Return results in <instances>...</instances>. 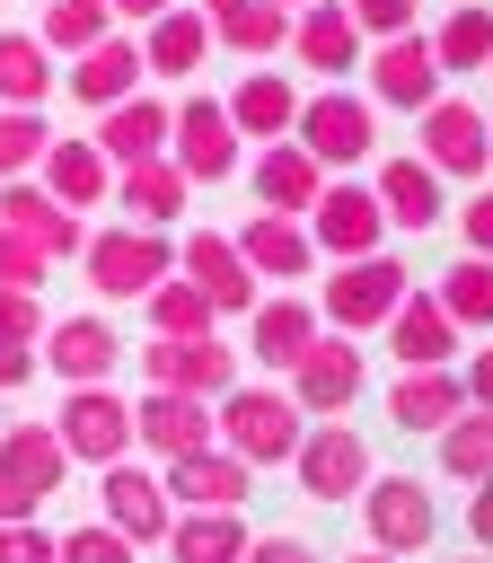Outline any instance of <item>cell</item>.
<instances>
[{"mask_svg": "<svg viewBox=\"0 0 493 563\" xmlns=\"http://www.w3.org/2000/svg\"><path fill=\"white\" fill-rule=\"evenodd\" d=\"M106 35H114V9H106V0H44V18H35V44H44L53 62H70V53L106 44Z\"/></svg>", "mask_w": 493, "mask_h": 563, "instance_id": "obj_39", "label": "cell"}, {"mask_svg": "<svg viewBox=\"0 0 493 563\" xmlns=\"http://www.w3.org/2000/svg\"><path fill=\"white\" fill-rule=\"evenodd\" d=\"M484 132H493V114H484Z\"/></svg>", "mask_w": 493, "mask_h": 563, "instance_id": "obj_58", "label": "cell"}, {"mask_svg": "<svg viewBox=\"0 0 493 563\" xmlns=\"http://www.w3.org/2000/svg\"><path fill=\"white\" fill-rule=\"evenodd\" d=\"M458 238H467V255H493V185H475L458 202Z\"/></svg>", "mask_w": 493, "mask_h": 563, "instance_id": "obj_47", "label": "cell"}, {"mask_svg": "<svg viewBox=\"0 0 493 563\" xmlns=\"http://www.w3.org/2000/svg\"><path fill=\"white\" fill-rule=\"evenodd\" d=\"M132 449H150L158 466L185 457V449H211V405L176 396V387H141L132 396Z\"/></svg>", "mask_w": 493, "mask_h": 563, "instance_id": "obj_18", "label": "cell"}, {"mask_svg": "<svg viewBox=\"0 0 493 563\" xmlns=\"http://www.w3.org/2000/svg\"><path fill=\"white\" fill-rule=\"evenodd\" d=\"M282 378H291V405H299L308 422H343L352 396L370 387V352H352V334H317Z\"/></svg>", "mask_w": 493, "mask_h": 563, "instance_id": "obj_8", "label": "cell"}, {"mask_svg": "<svg viewBox=\"0 0 493 563\" xmlns=\"http://www.w3.org/2000/svg\"><path fill=\"white\" fill-rule=\"evenodd\" d=\"M141 387H176V396H229L238 387V352L220 343V334H185V343H167V334H150L141 343Z\"/></svg>", "mask_w": 493, "mask_h": 563, "instance_id": "obj_11", "label": "cell"}, {"mask_svg": "<svg viewBox=\"0 0 493 563\" xmlns=\"http://www.w3.org/2000/svg\"><path fill=\"white\" fill-rule=\"evenodd\" d=\"M88 141H97L114 167L158 158V150H167V97H158V88H132L123 106H106V114H97V132H88Z\"/></svg>", "mask_w": 493, "mask_h": 563, "instance_id": "obj_32", "label": "cell"}, {"mask_svg": "<svg viewBox=\"0 0 493 563\" xmlns=\"http://www.w3.org/2000/svg\"><path fill=\"white\" fill-rule=\"evenodd\" d=\"M370 194H379V211H387V238L405 229V238H423L431 220H449V202H440V176L405 150V158H379V176H370Z\"/></svg>", "mask_w": 493, "mask_h": 563, "instance_id": "obj_26", "label": "cell"}, {"mask_svg": "<svg viewBox=\"0 0 493 563\" xmlns=\"http://www.w3.org/2000/svg\"><path fill=\"white\" fill-rule=\"evenodd\" d=\"M449 9H458V0H449Z\"/></svg>", "mask_w": 493, "mask_h": 563, "instance_id": "obj_61", "label": "cell"}, {"mask_svg": "<svg viewBox=\"0 0 493 563\" xmlns=\"http://www.w3.org/2000/svg\"><path fill=\"white\" fill-rule=\"evenodd\" d=\"M158 484H167V501H176V510H246L255 466H246V457H229V449L211 440V449L167 457V466H158Z\"/></svg>", "mask_w": 493, "mask_h": 563, "instance_id": "obj_16", "label": "cell"}, {"mask_svg": "<svg viewBox=\"0 0 493 563\" xmlns=\"http://www.w3.org/2000/svg\"><path fill=\"white\" fill-rule=\"evenodd\" d=\"M229 246H238V264H246L255 282H273V290L317 273V246H308V229H299V220H282V211H255V220H246Z\"/></svg>", "mask_w": 493, "mask_h": 563, "instance_id": "obj_24", "label": "cell"}, {"mask_svg": "<svg viewBox=\"0 0 493 563\" xmlns=\"http://www.w3.org/2000/svg\"><path fill=\"white\" fill-rule=\"evenodd\" d=\"M9 563H62V537H53L44 519H26V528H9Z\"/></svg>", "mask_w": 493, "mask_h": 563, "instance_id": "obj_48", "label": "cell"}, {"mask_svg": "<svg viewBox=\"0 0 493 563\" xmlns=\"http://www.w3.org/2000/svg\"><path fill=\"white\" fill-rule=\"evenodd\" d=\"M97 519H106L114 537H132V545H158V537H167V519H176V501H167L158 466L114 457V466H97Z\"/></svg>", "mask_w": 493, "mask_h": 563, "instance_id": "obj_12", "label": "cell"}, {"mask_svg": "<svg viewBox=\"0 0 493 563\" xmlns=\"http://www.w3.org/2000/svg\"><path fill=\"white\" fill-rule=\"evenodd\" d=\"M220 106H229L238 141H255V150H264V141H291V123H299V88H291L282 70H246Z\"/></svg>", "mask_w": 493, "mask_h": 563, "instance_id": "obj_31", "label": "cell"}, {"mask_svg": "<svg viewBox=\"0 0 493 563\" xmlns=\"http://www.w3.org/2000/svg\"><path fill=\"white\" fill-rule=\"evenodd\" d=\"M246 185H255V202H264V211H282V220H308V202L326 194V167H317L299 141H264V150L246 158Z\"/></svg>", "mask_w": 493, "mask_h": 563, "instance_id": "obj_23", "label": "cell"}, {"mask_svg": "<svg viewBox=\"0 0 493 563\" xmlns=\"http://www.w3.org/2000/svg\"><path fill=\"white\" fill-rule=\"evenodd\" d=\"M431 62H440V79H475L484 62H493V0H458L431 35Z\"/></svg>", "mask_w": 493, "mask_h": 563, "instance_id": "obj_35", "label": "cell"}, {"mask_svg": "<svg viewBox=\"0 0 493 563\" xmlns=\"http://www.w3.org/2000/svg\"><path fill=\"white\" fill-rule=\"evenodd\" d=\"M291 53H299V70H317L326 88L343 79V70H361V26L343 18V0H308V9H291Z\"/></svg>", "mask_w": 493, "mask_h": 563, "instance_id": "obj_20", "label": "cell"}, {"mask_svg": "<svg viewBox=\"0 0 493 563\" xmlns=\"http://www.w3.org/2000/svg\"><path fill=\"white\" fill-rule=\"evenodd\" d=\"M141 79H150V70H141V35H132V26H114V35H106V44H88V53H70V70H62V88H70L88 114L123 106Z\"/></svg>", "mask_w": 493, "mask_h": 563, "instance_id": "obj_19", "label": "cell"}, {"mask_svg": "<svg viewBox=\"0 0 493 563\" xmlns=\"http://www.w3.org/2000/svg\"><path fill=\"white\" fill-rule=\"evenodd\" d=\"M0 466L44 501V493H62V466H70V457H62L53 422H9V431H0Z\"/></svg>", "mask_w": 493, "mask_h": 563, "instance_id": "obj_37", "label": "cell"}, {"mask_svg": "<svg viewBox=\"0 0 493 563\" xmlns=\"http://www.w3.org/2000/svg\"><path fill=\"white\" fill-rule=\"evenodd\" d=\"M44 273H53V264H44V255H35L18 229H0V282H9V290H35Z\"/></svg>", "mask_w": 493, "mask_h": 563, "instance_id": "obj_46", "label": "cell"}, {"mask_svg": "<svg viewBox=\"0 0 493 563\" xmlns=\"http://www.w3.org/2000/svg\"><path fill=\"white\" fill-rule=\"evenodd\" d=\"M387 352H396V369H440V361H458V325L440 317V299L431 290H405L396 308H387Z\"/></svg>", "mask_w": 493, "mask_h": 563, "instance_id": "obj_27", "label": "cell"}, {"mask_svg": "<svg viewBox=\"0 0 493 563\" xmlns=\"http://www.w3.org/2000/svg\"><path fill=\"white\" fill-rule=\"evenodd\" d=\"M291 141H299L326 176H352V167L379 150V106H370L361 88H343V79H335V88H308V97H299Z\"/></svg>", "mask_w": 493, "mask_h": 563, "instance_id": "obj_3", "label": "cell"}, {"mask_svg": "<svg viewBox=\"0 0 493 563\" xmlns=\"http://www.w3.org/2000/svg\"><path fill=\"white\" fill-rule=\"evenodd\" d=\"M53 440H62L70 466H114V457H132V396H114V387H62Z\"/></svg>", "mask_w": 493, "mask_h": 563, "instance_id": "obj_9", "label": "cell"}, {"mask_svg": "<svg viewBox=\"0 0 493 563\" xmlns=\"http://www.w3.org/2000/svg\"><path fill=\"white\" fill-rule=\"evenodd\" d=\"M317 334H326V325H317V299H299V290H273V299H255V308H246V352H238V361L291 369V361H299Z\"/></svg>", "mask_w": 493, "mask_h": 563, "instance_id": "obj_21", "label": "cell"}, {"mask_svg": "<svg viewBox=\"0 0 493 563\" xmlns=\"http://www.w3.org/2000/svg\"><path fill=\"white\" fill-rule=\"evenodd\" d=\"M35 361L62 378V387H106L114 378V361H123V334L88 308V317H53L44 325V343H35Z\"/></svg>", "mask_w": 493, "mask_h": 563, "instance_id": "obj_15", "label": "cell"}, {"mask_svg": "<svg viewBox=\"0 0 493 563\" xmlns=\"http://www.w3.org/2000/svg\"><path fill=\"white\" fill-rule=\"evenodd\" d=\"M361 70H370V106H396V114H423L449 79H440V62H431V44H423V26L414 35H379L370 53H361Z\"/></svg>", "mask_w": 493, "mask_h": 563, "instance_id": "obj_14", "label": "cell"}, {"mask_svg": "<svg viewBox=\"0 0 493 563\" xmlns=\"http://www.w3.org/2000/svg\"><path fill=\"white\" fill-rule=\"evenodd\" d=\"M343 563H396V554H379V545H361V554H343Z\"/></svg>", "mask_w": 493, "mask_h": 563, "instance_id": "obj_55", "label": "cell"}, {"mask_svg": "<svg viewBox=\"0 0 493 563\" xmlns=\"http://www.w3.org/2000/svg\"><path fill=\"white\" fill-rule=\"evenodd\" d=\"M0 563H9V528H0Z\"/></svg>", "mask_w": 493, "mask_h": 563, "instance_id": "obj_56", "label": "cell"}, {"mask_svg": "<svg viewBox=\"0 0 493 563\" xmlns=\"http://www.w3.org/2000/svg\"><path fill=\"white\" fill-rule=\"evenodd\" d=\"M53 88H62V62H53L35 35L0 26V106H44Z\"/></svg>", "mask_w": 493, "mask_h": 563, "instance_id": "obj_38", "label": "cell"}, {"mask_svg": "<svg viewBox=\"0 0 493 563\" xmlns=\"http://www.w3.org/2000/svg\"><path fill=\"white\" fill-rule=\"evenodd\" d=\"M246 537H255L246 510H176L158 545H167V563H238Z\"/></svg>", "mask_w": 493, "mask_h": 563, "instance_id": "obj_34", "label": "cell"}, {"mask_svg": "<svg viewBox=\"0 0 493 563\" xmlns=\"http://www.w3.org/2000/svg\"><path fill=\"white\" fill-rule=\"evenodd\" d=\"M202 26H211V53H238V62H273L291 44V9L273 0H202Z\"/></svg>", "mask_w": 493, "mask_h": 563, "instance_id": "obj_28", "label": "cell"}, {"mask_svg": "<svg viewBox=\"0 0 493 563\" xmlns=\"http://www.w3.org/2000/svg\"><path fill=\"white\" fill-rule=\"evenodd\" d=\"M291 475H299L308 501H361V484H370L379 466H370V440H361L352 422H308L299 449H291Z\"/></svg>", "mask_w": 493, "mask_h": 563, "instance_id": "obj_10", "label": "cell"}, {"mask_svg": "<svg viewBox=\"0 0 493 563\" xmlns=\"http://www.w3.org/2000/svg\"><path fill=\"white\" fill-rule=\"evenodd\" d=\"M467 563H484V554H467Z\"/></svg>", "mask_w": 493, "mask_h": 563, "instance_id": "obj_59", "label": "cell"}, {"mask_svg": "<svg viewBox=\"0 0 493 563\" xmlns=\"http://www.w3.org/2000/svg\"><path fill=\"white\" fill-rule=\"evenodd\" d=\"M35 510H44V501H35V493H26V484H18L9 466H0V528H26Z\"/></svg>", "mask_w": 493, "mask_h": 563, "instance_id": "obj_53", "label": "cell"}, {"mask_svg": "<svg viewBox=\"0 0 493 563\" xmlns=\"http://www.w3.org/2000/svg\"><path fill=\"white\" fill-rule=\"evenodd\" d=\"M458 413H467L458 361H440V369H396V387H387V422H396V431H440V422H458Z\"/></svg>", "mask_w": 493, "mask_h": 563, "instance_id": "obj_33", "label": "cell"}, {"mask_svg": "<svg viewBox=\"0 0 493 563\" xmlns=\"http://www.w3.org/2000/svg\"><path fill=\"white\" fill-rule=\"evenodd\" d=\"M431 440H440V475H449V484H484V475H493V413H484V405H467V413L440 422Z\"/></svg>", "mask_w": 493, "mask_h": 563, "instance_id": "obj_41", "label": "cell"}, {"mask_svg": "<svg viewBox=\"0 0 493 563\" xmlns=\"http://www.w3.org/2000/svg\"><path fill=\"white\" fill-rule=\"evenodd\" d=\"M299 229H308L317 264H352V255H379L387 246V211H379V194L361 176H326V194L308 202Z\"/></svg>", "mask_w": 493, "mask_h": 563, "instance_id": "obj_6", "label": "cell"}, {"mask_svg": "<svg viewBox=\"0 0 493 563\" xmlns=\"http://www.w3.org/2000/svg\"><path fill=\"white\" fill-rule=\"evenodd\" d=\"M0 229H18V238H26L35 255H44V264H53V255H79V246H88L79 211H62V202H53V194H44L35 176H9V185H0Z\"/></svg>", "mask_w": 493, "mask_h": 563, "instance_id": "obj_22", "label": "cell"}, {"mask_svg": "<svg viewBox=\"0 0 493 563\" xmlns=\"http://www.w3.org/2000/svg\"><path fill=\"white\" fill-rule=\"evenodd\" d=\"M106 202H123L141 229H176L185 220V202H194V185L176 176V158L158 150V158H132V167H114V194Z\"/></svg>", "mask_w": 493, "mask_h": 563, "instance_id": "obj_30", "label": "cell"}, {"mask_svg": "<svg viewBox=\"0 0 493 563\" xmlns=\"http://www.w3.org/2000/svg\"><path fill=\"white\" fill-rule=\"evenodd\" d=\"M299 431H308V413H299L291 387H273V378H238L229 396H211V440H220L229 457H246V466H291Z\"/></svg>", "mask_w": 493, "mask_h": 563, "instance_id": "obj_1", "label": "cell"}, {"mask_svg": "<svg viewBox=\"0 0 493 563\" xmlns=\"http://www.w3.org/2000/svg\"><path fill=\"white\" fill-rule=\"evenodd\" d=\"M414 132H423L414 158H423L440 185H449V176H475V185H484V167H493V132H484V106H475V97H449V88H440V97L414 114Z\"/></svg>", "mask_w": 493, "mask_h": 563, "instance_id": "obj_7", "label": "cell"}, {"mask_svg": "<svg viewBox=\"0 0 493 563\" xmlns=\"http://www.w3.org/2000/svg\"><path fill=\"white\" fill-rule=\"evenodd\" d=\"M141 317H150V334H167V343H185V334H211V325H220V317H211V299H202L185 273L150 282V290H141Z\"/></svg>", "mask_w": 493, "mask_h": 563, "instance_id": "obj_40", "label": "cell"}, {"mask_svg": "<svg viewBox=\"0 0 493 563\" xmlns=\"http://www.w3.org/2000/svg\"><path fill=\"white\" fill-rule=\"evenodd\" d=\"M106 9H114V26H150V18H167L176 0H106Z\"/></svg>", "mask_w": 493, "mask_h": 563, "instance_id": "obj_54", "label": "cell"}, {"mask_svg": "<svg viewBox=\"0 0 493 563\" xmlns=\"http://www.w3.org/2000/svg\"><path fill=\"white\" fill-rule=\"evenodd\" d=\"M414 290V264L396 255V246H379V255H352V264H335V282L317 290V325L326 334H379L387 325V308Z\"/></svg>", "mask_w": 493, "mask_h": 563, "instance_id": "obj_2", "label": "cell"}, {"mask_svg": "<svg viewBox=\"0 0 493 563\" xmlns=\"http://www.w3.org/2000/svg\"><path fill=\"white\" fill-rule=\"evenodd\" d=\"M79 264H88V290H97V299H141L150 282L176 273V238H167V229H141V220H123V229H88Z\"/></svg>", "mask_w": 493, "mask_h": 563, "instance_id": "obj_5", "label": "cell"}, {"mask_svg": "<svg viewBox=\"0 0 493 563\" xmlns=\"http://www.w3.org/2000/svg\"><path fill=\"white\" fill-rule=\"evenodd\" d=\"M167 158H176V176H185V185H229V176L246 167V141H238L229 106L194 88V97H176V106H167Z\"/></svg>", "mask_w": 493, "mask_h": 563, "instance_id": "obj_4", "label": "cell"}, {"mask_svg": "<svg viewBox=\"0 0 493 563\" xmlns=\"http://www.w3.org/2000/svg\"><path fill=\"white\" fill-rule=\"evenodd\" d=\"M35 369H44V361H35V343H0V396H18Z\"/></svg>", "mask_w": 493, "mask_h": 563, "instance_id": "obj_52", "label": "cell"}, {"mask_svg": "<svg viewBox=\"0 0 493 563\" xmlns=\"http://www.w3.org/2000/svg\"><path fill=\"white\" fill-rule=\"evenodd\" d=\"M343 18L361 26V44H379V35H414V0H343Z\"/></svg>", "mask_w": 493, "mask_h": 563, "instance_id": "obj_44", "label": "cell"}, {"mask_svg": "<svg viewBox=\"0 0 493 563\" xmlns=\"http://www.w3.org/2000/svg\"><path fill=\"white\" fill-rule=\"evenodd\" d=\"M132 554H141V545L114 537L106 519H97V528H62V563H132Z\"/></svg>", "mask_w": 493, "mask_h": 563, "instance_id": "obj_43", "label": "cell"}, {"mask_svg": "<svg viewBox=\"0 0 493 563\" xmlns=\"http://www.w3.org/2000/svg\"><path fill=\"white\" fill-rule=\"evenodd\" d=\"M44 325H53V317H44V299L0 282V343H44Z\"/></svg>", "mask_w": 493, "mask_h": 563, "instance_id": "obj_45", "label": "cell"}, {"mask_svg": "<svg viewBox=\"0 0 493 563\" xmlns=\"http://www.w3.org/2000/svg\"><path fill=\"white\" fill-rule=\"evenodd\" d=\"M35 185H44L62 211H97V202L114 194V158H106L97 141H62V132H53V150L35 158Z\"/></svg>", "mask_w": 493, "mask_h": 563, "instance_id": "obj_25", "label": "cell"}, {"mask_svg": "<svg viewBox=\"0 0 493 563\" xmlns=\"http://www.w3.org/2000/svg\"><path fill=\"white\" fill-rule=\"evenodd\" d=\"M484 79H493V62H484Z\"/></svg>", "mask_w": 493, "mask_h": 563, "instance_id": "obj_60", "label": "cell"}, {"mask_svg": "<svg viewBox=\"0 0 493 563\" xmlns=\"http://www.w3.org/2000/svg\"><path fill=\"white\" fill-rule=\"evenodd\" d=\"M458 387H467V405H484V413H493V334H484V352H467V361H458Z\"/></svg>", "mask_w": 493, "mask_h": 563, "instance_id": "obj_49", "label": "cell"}, {"mask_svg": "<svg viewBox=\"0 0 493 563\" xmlns=\"http://www.w3.org/2000/svg\"><path fill=\"white\" fill-rule=\"evenodd\" d=\"M467 537H475V554H493V475L467 484Z\"/></svg>", "mask_w": 493, "mask_h": 563, "instance_id": "obj_51", "label": "cell"}, {"mask_svg": "<svg viewBox=\"0 0 493 563\" xmlns=\"http://www.w3.org/2000/svg\"><path fill=\"white\" fill-rule=\"evenodd\" d=\"M202 62H211V26H202L194 0H176L167 18L141 26V70L150 79H202Z\"/></svg>", "mask_w": 493, "mask_h": 563, "instance_id": "obj_29", "label": "cell"}, {"mask_svg": "<svg viewBox=\"0 0 493 563\" xmlns=\"http://www.w3.org/2000/svg\"><path fill=\"white\" fill-rule=\"evenodd\" d=\"M44 150H53L44 106H0V185H9V176H35Z\"/></svg>", "mask_w": 493, "mask_h": 563, "instance_id": "obj_42", "label": "cell"}, {"mask_svg": "<svg viewBox=\"0 0 493 563\" xmlns=\"http://www.w3.org/2000/svg\"><path fill=\"white\" fill-rule=\"evenodd\" d=\"M361 519H370V545L405 563V554H423V545H431L440 501H431L414 475H370V484H361Z\"/></svg>", "mask_w": 493, "mask_h": 563, "instance_id": "obj_13", "label": "cell"}, {"mask_svg": "<svg viewBox=\"0 0 493 563\" xmlns=\"http://www.w3.org/2000/svg\"><path fill=\"white\" fill-rule=\"evenodd\" d=\"M238 563H326L317 545H299V537H246V554Z\"/></svg>", "mask_w": 493, "mask_h": 563, "instance_id": "obj_50", "label": "cell"}, {"mask_svg": "<svg viewBox=\"0 0 493 563\" xmlns=\"http://www.w3.org/2000/svg\"><path fill=\"white\" fill-rule=\"evenodd\" d=\"M431 299H440V317H449L458 334H493V255H458V264L431 282Z\"/></svg>", "mask_w": 493, "mask_h": 563, "instance_id": "obj_36", "label": "cell"}, {"mask_svg": "<svg viewBox=\"0 0 493 563\" xmlns=\"http://www.w3.org/2000/svg\"><path fill=\"white\" fill-rule=\"evenodd\" d=\"M273 9H308V0H273Z\"/></svg>", "mask_w": 493, "mask_h": 563, "instance_id": "obj_57", "label": "cell"}, {"mask_svg": "<svg viewBox=\"0 0 493 563\" xmlns=\"http://www.w3.org/2000/svg\"><path fill=\"white\" fill-rule=\"evenodd\" d=\"M176 273H185V282L211 299V317H246V308L264 299V282L238 264V246H229L220 229H194V238L176 246Z\"/></svg>", "mask_w": 493, "mask_h": 563, "instance_id": "obj_17", "label": "cell"}]
</instances>
